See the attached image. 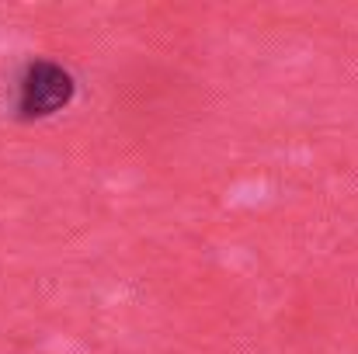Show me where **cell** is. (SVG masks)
<instances>
[{
    "label": "cell",
    "mask_w": 358,
    "mask_h": 354,
    "mask_svg": "<svg viewBox=\"0 0 358 354\" xmlns=\"http://www.w3.org/2000/svg\"><path fill=\"white\" fill-rule=\"evenodd\" d=\"M73 98V77L52 63V59H35L24 66L17 77V115L21 118H49L63 112Z\"/></svg>",
    "instance_id": "cell-1"
}]
</instances>
